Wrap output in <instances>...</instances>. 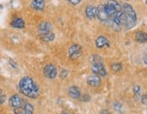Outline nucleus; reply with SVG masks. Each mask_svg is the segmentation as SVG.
Returning <instances> with one entry per match:
<instances>
[{"label":"nucleus","mask_w":147,"mask_h":114,"mask_svg":"<svg viewBox=\"0 0 147 114\" xmlns=\"http://www.w3.org/2000/svg\"><path fill=\"white\" fill-rule=\"evenodd\" d=\"M105 10L108 15V21L115 27H120L123 25V13L122 5L116 0H109L105 5Z\"/></svg>","instance_id":"1"},{"label":"nucleus","mask_w":147,"mask_h":114,"mask_svg":"<svg viewBox=\"0 0 147 114\" xmlns=\"http://www.w3.org/2000/svg\"><path fill=\"white\" fill-rule=\"evenodd\" d=\"M19 91L31 99H36L39 96V87L34 79L28 76L23 77L18 83Z\"/></svg>","instance_id":"2"},{"label":"nucleus","mask_w":147,"mask_h":114,"mask_svg":"<svg viewBox=\"0 0 147 114\" xmlns=\"http://www.w3.org/2000/svg\"><path fill=\"white\" fill-rule=\"evenodd\" d=\"M123 13V26L126 28H133L137 21V15L133 7L128 3H124L122 5Z\"/></svg>","instance_id":"3"},{"label":"nucleus","mask_w":147,"mask_h":114,"mask_svg":"<svg viewBox=\"0 0 147 114\" xmlns=\"http://www.w3.org/2000/svg\"><path fill=\"white\" fill-rule=\"evenodd\" d=\"M90 61L92 63L91 70L94 75L100 78H105L107 76V71L104 66V59L103 58L97 54H94L90 58Z\"/></svg>","instance_id":"4"},{"label":"nucleus","mask_w":147,"mask_h":114,"mask_svg":"<svg viewBox=\"0 0 147 114\" xmlns=\"http://www.w3.org/2000/svg\"><path fill=\"white\" fill-rule=\"evenodd\" d=\"M44 75L49 79H54L57 76V68L53 64H47L44 68Z\"/></svg>","instance_id":"5"},{"label":"nucleus","mask_w":147,"mask_h":114,"mask_svg":"<svg viewBox=\"0 0 147 114\" xmlns=\"http://www.w3.org/2000/svg\"><path fill=\"white\" fill-rule=\"evenodd\" d=\"M81 53H82V47L80 45H78V44L72 45L71 47L69 48V49H68L69 58L72 60L78 59L79 57L81 56Z\"/></svg>","instance_id":"6"},{"label":"nucleus","mask_w":147,"mask_h":114,"mask_svg":"<svg viewBox=\"0 0 147 114\" xmlns=\"http://www.w3.org/2000/svg\"><path fill=\"white\" fill-rule=\"evenodd\" d=\"M24 104L23 99L18 94L13 95L9 99V105L13 108V109H18V108H21Z\"/></svg>","instance_id":"7"},{"label":"nucleus","mask_w":147,"mask_h":114,"mask_svg":"<svg viewBox=\"0 0 147 114\" xmlns=\"http://www.w3.org/2000/svg\"><path fill=\"white\" fill-rule=\"evenodd\" d=\"M96 18L102 22L108 21V15L105 10V5H99V7L96 8Z\"/></svg>","instance_id":"8"},{"label":"nucleus","mask_w":147,"mask_h":114,"mask_svg":"<svg viewBox=\"0 0 147 114\" xmlns=\"http://www.w3.org/2000/svg\"><path fill=\"white\" fill-rule=\"evenodd\" d=\"M86 82L89 86L91 87H94V88H97L99 87L101 83H102V79L100 77L96 76V75H92V76H89L86 79Z\"/></svg>","instance_id":"9"},{"label":"nucleus","mask_w":147,"mask_h":114,"mask_svg":"<svg viewBox=\"0 0 147 114\" xmlns=\"http://www.w3.org/2000/svg\"><path fill=\"white\" fill-rule=\"evenodd\" d=\"M52 28H53V26L51 23L49 22H42L40 25L38 26V32H39V35H41V34H45V33H47V32H51L52 31Z\"/></svg>","instance_id":"10"},{"label":"nucleus","mask_w":147,"mask_h":114,"mask_svg":"<svg viewBox=\"0 0 147 114\" xmlns=\"http://www.w3.org/2000/svg\"><path fill=\"white\" fill-rule=\"evenodd\" d=\"M67 92H68V95L72 99L78 100L81 98V90L76 86H71L67 90Z\"/></svg>","instance_id":"11"},{"label":"nucleus","mask_w":147,"mask_h":114,"mask_svg":"<svg viewBox=\"0 0 147 114\" xmlns=\"http://www.w3.org/2000/svg\"><path fill=\"white\" fill-rule=\"evenodd\" d=\"M95 46L98 48H103L105 46L107 47H110V43L108 38L104 37V36H99L96 39H95Z\"/></svg>","instance_id":"12"},{"label":"nucleus","mask_w":147,"mask_h":114,"mask_svg":"<svg viewBox=\"0 0 147 114\" xmlns=\"http://www.w3.org/2000/svg\"><path fill=\"white\" fill-rule=\"evenodd\" d=\"M86 15L89 19H94L96 18V8L94 5H87L86 8Z\"/></svg>","instance_id":"13"},{"label":"nucleus","mask_w":147,"mask_h":114,"mask_svg":"<svg viewBox=\"0 0 147 114\" xmlns=\"http://www.w3.org/2000/svg\"><path fill=\"white\" fill-rule=\"evenodd\" d=\"M45 5H46L45 0H32L31 2V8L36 10H43L45 8Z\"/></svg>","instance_id":"14"},{"label":"nucleus","mask_w":147,"mask_h":114,"mask_svg":"<svg viewBox=\"0 0 147 114\" xmlns=\"http://www.w3.org/2000/svg\"><path fill=\"white\" fill-rule=\"evenodd\" d=\"M11 27L15 28H24L25 27V21L21 18H16L11 22Z\"/></svg>","instance_id":"15"},{"label":"nucleus","mask_w":147,"mask_h":114,"mask_svg":"<svg viewBox=\"0 0 147 114\" xmlns=\"http://www.w3.org/2000/svg\"><path fill=\"white\" fill-rule=\"evenodd\" d=\"M40 38L45 42H52L55 38V35L52 31H51V32H47V33H45V34H41Z\"/></svg>","instance_id":"16"},{"label":"nucleus","mask_w":147,"mask_h":114,"mask_svg":"<svg viewBox=\"0 0 147 114\" xmlns=\"http://www.w3.org/2000/svg\"><path fill=\"white\" fill-rule=\"evenodd\" d=\"M135 40L138 43H145L147 41V35L145 32L137 31L135 34Z\"/></svg>","instance_id":"17"},{"label":"nucleus","mask_w":147,"mask_h":114,"mask_svg":"<svg viewBox=\"0 0 147 114\" xmlns=\"http://www.w3.org/2000/svg\"><path fill=\"white\" fill-rule=\"evenodd\" d=\"M111 70L115 72H119L123 70V65L120 62H115V63H113L111 65Z\"/></svg>","instance_id":"18"},{"label":"nucleus","mask_w":147,"mask_h":114,"mask_svg":"<svg viewBox=\"0 0 147 114\" xmlns=\"http://www.w3.org/2000/svg\"><path fill=\"white\" fill-rule=\"evenodd\" d=\"M14 113L15 114H33L34 112L28 111L25 108L21 107V108H18V109H14Z\"/></svg>","instance_id":"19"},{"label":"nucleus","mask_w":147,"mask_h":114,"mask_svg":"<svg viewBox=\"0 0 147 114\" xmlns=\"http://www.w3.org/2000/svg\"><path fill=\"white\" fill-rule=\"evenodd\" d=\"M23 108H25V109L28 111L30 112H34V106L31 104V103H28V102H26V103L23 104V106H22Z\"/></svg>","instance_id":"20"},{"label":"nucleus","mask_w":147,"mask_h":114,"mask_svg":"<svg viewBox=\"0 0 147 114\" xmlns=\"http://www.w3.org/2000/svg\"><path fill=\"white\" fill-rule=\"evenodd\" d=\"M133 92H134L135 97H138L140 95V92H141V87L138 86V85H135L133 89Z\"/></svg>","instance_id":"21"},{"label":"nucleus","mask_w":147,"mask_h":114,"mask_svg":"<svg viewBox=\"0 0 147 114\" xmlns=\"http://www.w3.org/2000/svg\"><path fill=\"white\" fill-rule=\"evenodd\" d=\"M5 99H7V97H5V94L3 92L1 89H0V105L4 103V102L5 101Z\"/></svg>","instance_id":"22"},{"label":"nucleus","mask_w":147,"mask_h":114,"mask_svg":"<svg viewBox=\"0 0 147 114\" xmlns=\"http://www.w3.org/2000/svg\"><path fill=\"white\" fill-rule=\"evenodd\" d=\"M67 76H68V70L64 68V70H62L61 72H60V78L61 79H65Z\"/></svg>","instance_id":"23"},{"label":"nucleus","mask_w":147,"mask_h":114,"mask_svg":"<svg viewBox=\"0 0 147 114\" xmlns=\"http://www.w3.org/2000/svg\"><path fill=\"white\" fill-rule=\"evenodd\" d=\"M67 1L73 5H77L78 4H80V2L82 1V0H67Z\"/></svg>","instance_id":"24"},{"label":"nucleus","mask_w":147,"mask_h":114,"mask_svg":"<svg viewBox=\"0 0 147 114\" xmlns=\"http://www.w3.org/2000/svg\"><path fill=\"white\" fill-rule=\"evenodd\" d=\"M146 99H147V96H146V94H144L142 97H141V102L144 104V105H146V103H147V100H146Z\"/></svg>","instance_id":"25"},{"label":"nucleus","mask_w":147,"mask_h":114,"mask_svg":"<svg viewBox=\"0 0 147 114\" xmlns=\"http://www.w3.org/2000/svg\"><path fill=\"white\" fill-rule=\"evenodd\" d=\"M114 106H115V109L118 111H121V109H122V105L120 103H118V102H115V103L114 104Z\"/></svg>","instance_id":"26"},{"label":"nucleus","mask_w":147,"mask_h":114,"mask_svg":"<svg viewBox=\"0 0 147 114\" xmlns=\"http://www.w3.org/2000/svg\"><path fill=\"white\" fill-rule=\"evenodd\" d=\"M9 64H10V66H12L14 68H18V64H16V62H15L13 59H9Z\"/></svg>","instance_id":"27"},{"label":"nucleus","mask_w":147,"mask_h":114,"mask_svg":"<svg viewBox=\"0 0 147 114\" xmlns=\"http://www.w3.org/2000/svg\"><path fill=\"white\" fill-rule=\"evenodd\" d=\"M90 99H91V98H90V96H89V95H86H86H84V96L82 97V100H83V101H88Z\"/></svg>","instance_id":"28"},{"label":"nucleus","mask_w":147,"mask_h":114,"mask_svg":"<svg viewBox=\"0 0 147 114\" xmlns=\"http://www.w3.org/2000/svg\"><path fill=\"white\" fill-rule=\"evenodd\" d=\"M101 114H112L108 110H103L101 111Z\"/></svg>","instance_id":"29"},{"label":"nucleus","mask_w":147,"mask_h":114,"mask_svg":"<svg viewBox=\"0 0 147 114\" xmlns=\"http://www.w3.org/2000/svg\"><path fill=\"white\" fill-rule=\"evenodd\" d=\"M62 114H71V113H69V112H66V111H63V112H62Z\"/></svg>","instance_id":"30"},{"label":"nucleus","mask_w":147,"mask_h":114,"mask_svg":"<svg viewBox=\"0 0 147 114\" xmlns=\"http://www.w3.org/2000/svg\"><path fill=\"white\" fill-rule=\"evenodd\" d=\"M1 8H3V7H2V5H0V9Z\"/></svg>","instance_id":"31"}]
</instances>
